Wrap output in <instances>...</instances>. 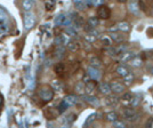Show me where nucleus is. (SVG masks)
<instances>
[{"instance_id":"nucleus-1","label":"nucleus","mask_w":153,"mask_h":128,"mask_svg":"<svg viewBox=\"0 0 153 128\" xmlns=\"http://www.w3.org/2000/svg\"><path fill=\"white\" fill-rule=\"evenodd\" d=\"M23 24H24V30L25 31H30L33 29V26L36 25V15L30 12H26L23 17Z\"/></svg>"},{"instance_id":"nucleus-2","label":"nucleus","mask_w":153,"mask_h":128,"mask_svg":"<svg viewBox=\"0 0 153 128\" xmlns=\"http://www.w3.org/2000/svg\"><path fill=\"white\" fill-rule=\"evenodd\" d=\"M55 25H62V26H68L72 24V21L69 16H66L65 14H59L55 19Z\"/></svg>"},{"instance_id":"nucleus-3","label":"nucleus","mask_w":153,"mask_h":128,"mask_svg":"<svg viewBox=\"0 0 153 128\" xmlns=\"http://www.w3.org/2000/svg\"><path fill=\"white\" fill-rule=\"evenodd\" d=\"M39 95L41 97V100H44L45 102H49L51 100H53V96H54V92L48 88V87H44L41 88L39 92Z\"/></svg>"},{"instance_id":"nucleus-4","label":"nucleus","mask_w":153,"mask_h":128,"mask_svg":"<svg viewBox=\"0 0 153 128\" xmlns=\"http://www.w3.org/2000/svg\"><path fill=\"white\" fill-rule=\"evenodd\" d=\"M111 16V12H110V8L106 6H101L97 10V17L102 19H108Z\"/></svg>"},{"instance_id":"nucleus-5","label":"nucleus","mask_w":153,"mask_h":128,"mask_svg":"<svg viewBox=\"0 0 153 128\" xmlns=\"http://www.w3.org/2000/svg\"><path fill=\"white\" fill-rule=\"evenodd\" d=\"M87 73H88V77L93 80H98L101 78V72L98 71L97 68H94V66H89L87 70Z\"/></svg>"},{"instance_id":"nucleus-6","label":"nucleus","mask_w":153,"mask_h":128,"mask_svg":"<svg viewBox=\"0 0 153 128\" xmlns=\"http://www.w3.org/2000/svg\"><path fill=\"white\" fill-rule=\"evenodd\" d=\"M63 102L66 104L68 108H70V106H73V105H76V103H78V97L74 95H68L64 97Z\"/></svg>"},{"instance_id":"nucleus-7","label":"nucleus","mask_w":153,"mask_h":128,"mask_svg":"<svg viewBox=\"0 0 153 128\" xmlns=\"http://www.w3.org/2000/svg\"><path fill=\"white\" fill-rule=\"evenodd\" d=\"M69 36H65V34H61L55 38V44L57 46H66L69 42Z\"/></svg>"},{"instance_id":"nucleus-8","label":"nucleus","mask_w":153,"mask_h":128,"mask_svg":"<svg viewBox=\"0 0 153 128\" xmlns=\"http://www.w3.org/2000/svg\"><path fill=\"white\" fill-rule=\"evenodd\" d=\"M82 100L85 101V102L89 103L90 105H95V106H97V105L100 104L98 98H97L96 96H93V95H83Z\"/></svg>"},{"instance_id":"nucleus-9","label":"nucleus","mask_w":153,"mask_h":128,"mask_svg":"<svg viewBox=\"0 0 153 128\" xmlns=\"http://www.w3.org/2000/svg\"><path fill=\"white\" fill-rule=\"evenodd\" d=\"M36 5V1L34 0H22V8L25 10V12H30L32 10V8Z\"/></svg>"},{"instance_id":"nucleus-10","label":"nucleus","mask_w":153,"mask_h":128,"mask_svg":"<svg viewBox=\"0 0 153 128\" xmlns=\"http://www.w3.org/2000/svg\"><path fill=\"white\" fill-rule=\"evenodd\" d=\"M9 32V23L7 19H0V33L6 34Z\"/></svg>"},{"instance_id":"nucleus-11","label":"nucleus","mask_w":153,"mask_h":128,"mask_svg":"<svg viewBox=\"0 0 153 128\" xmlns=\"http://www.w3.org/2000/svg\"><path fill=\"white\" fill-rule=\"evenodd\" d=\"M136 55H135L134 53H130V51H123L121 53V55H120V60H121L122 62H128V61H130L133 57H135Z\"/></svg>"},{"instance_id":"nucleus-12","label":"nucleus","mask_w":153,"mask_h":128,"mask_svg":"<svg viewBox=\"0 0 153 128\" xmlns=\"http://www.w3.org/2000/svg\"><path fill=\"white\" fill-rule=\"evenodd\" d=\"M128 9L134 14L138 13V10H140V5H138V2H137L136 0L130 1V2H129V5H128Z\"/></svg>"},{"instance_id":"nucleus-13","label":"nucleus","mask_w":153,"mask_h":128,"mask_svg":"<svg viewBox=\"0 0 153 128\" xmlns=\"http://www.w3.org/2000/svg\"><path fill=\"white\" fill-rule=\"evenodd\" d=\"M115 72H117V73H118L120 77H125L126 74H128V73H129V70H128V68L126 66V65H119V66L117 68Z\"/></svg>"},{"instance_id":"nucleus-14","label":"nucleus","mask_w":153,"mask_h":128,"mask_svg":"<svg viewBox=\"0 0 153 128\" xmlns=\"http://www.w3.org/2000/svg\"><path fill=\"white\" fill-rule=\"evenodd\" d=\"M100 90H101V93L104 94V95H108L112 90H111V86L106 83H103L100 85Z\"/></svg>"},{"instance_id":"nucleus-15","label":"nucleus","mask_w":153,"mask_h":128,"mask_svg":"<svg viewBox=\"0 0 153 128\" xmlns=\"http://www.w3.org/2000/svg\"><path fill=\"white\" fill-rule=\"evenodd\" d=\"M110 86H111V90L114 93H122V90H123V86L120 83H113Z\"/></svg>"},{"instance_id":"nucleus-16","label":"nucleus","mask_w":153,"mask_h":128,"mask_svg":"<svg viewBox=\"0 0 153 128\" xmlns=\"http://www.w3.org/2000/svg\"><path fill=\"white\" fill-rule=\"evenodd\" d=\"M117 29H118V30H120V31L126 32V31H129L130 25H129V23H128V22H120V23H118Z\"/></svg>"},{"instance_id":"nucleus-17","label":"nucleus","mask_w":153,"mask_h":128,"mask_svg":"<svg viewBox=\"0 0 153 128\" xmlns=\"http://www.w3.org/2000/svg\"><path fill=\"white\" fill-rule=\"evenodd\" d=\"M125 39H126V36L120 34V33H112L111 34V40H114L117 42H121Z\"/></svg>"},{"instance_id":"nucleus-18","label":"nucleus","mask_w":153,"mask_h":128,"mask_svg":"<svg viewBox=\"0 0 153 128\" xmlns=\"http://www.w3.org/2000/svg\"><path fill=\"white\" fill-rule=\"evenodd\" d=\"M73 4H74V6H76V9H79V10H83L85 8H86V2H85V0H73Z\"/></svg>"},{"instance_id":"nucleus-19","label":"nucleus","mask_w":153,"mask_h":128,"mask_svg":"<svg viewBox=\"0 0 153 128\" xmlns=\"http://www.w3.org/2000/svg\"><path fill=\"white\" fill-rule=\"evenodd\" d=\"M130 64H131L133 66H135V68H140V66H142V64H143V61H142L140 57L135 56V57H133L130 60Z\"/></svg>"},{"instance_id":"nucleus-20","label":"nucleus","mask_w":153,"mask_h":128,"mask_svg":"<svg viewBox=\"0 0 153 128\" xmlns=\"http://www.w3.org/2000/svg\"><path fill=\"white\" fill-rule=\"evenodd\" d=\"M65 33H66L68 36L74 37V36H76V29L72 25V24H71V25H68L66 26V29H65Z\"/></svg>"},{"instance_id":"nucleus-21","label":"nucleus","mask_w":153,"mask_h":128,"mask_svg":"<svg viewBox=\"0 0 153 128\" xmlns=\"http://www.w3.org/2000/svg\"><path fill=\"white\" fill-rule=\"evenodd\" d=\"M64 54H65V48H64V46H57L56 51H55V56L57 58H62L64 56Z\"/></svg>"},{"instance_id":"nucleus-22","label":"nucleus","mask_w":153,"mask_h":128,"mask_svg":"<svg viewBox=\"0 0 153 128\" xmlns=\"http://www.w3.org/2000/svg\"><path fill=\"white\" fill-rule=\"evenodd\" d=\"M123 78V83H126V85H131L133 83V81H134V79H135V77H134V74L133 73H128V74H126L125 77H122Z\"/></svg>"},{"instance_id":"nucleus-23","label":"nucleus","mask_w":153,"mask_h":128,"mask_svg":"<svg viewBox=\"0 0 153 128\" xmlns=\"http://www.w3.org/2000/svg\"><path fill=\"white\" fill-rule=\"evenodd\" d=\"M98 23H100L98 17L93 16V17H89V19H88V25H89L90 28H94V29H95L96 26L98 25Z\"/></svg>"},{"instance_id":"nucleus-24","label":"nucleus","mask_w":153,"mask_h":128,"mask_svg":"<svg viewBox=\"0 0 153 128\" xmlns=\"http://www.w3.org/2000/svg\"><path fill=\"white\" fill-rule=\"evenodd\" d=\"M66 46H68L69 51H76L79 49V44L76 42V41H69Z\"/></svg>"},{"instance_id":"nucleus-25","label":"nucleus","mask_w":153,"mask_h":128,"mask_svg":"<svg viewBox=\"0 0 153 128\" xmlns=\"http://www.w3.org/2000/svg\"><path fill=\"white\" fill-rule=\"evenodd\" d=\"M135 112H136V111H135L134 109H125L123 110V112H122V115H123V117H125V119L127 120L128 118H129V117H131Z\"/></svg>"},{"instance_id":"nucleus-26","label":"nucleus","mask_w":153,"mask_h":128,"mask_svg":"<svg viewBox=\"0 0 153 128\" xmlns=\"http://www.w3.org/2000/svg\"><path fill=\"white\" fill-rule=\"evenodd\" d=\"M101 65H102V62L97 57L90 60V66H94V68H97V69H98V68H101Z\"/></svg>"},{"instance_id":"nucleus-27","label":"nucleus","mask_w":153,"mask_h":128,"mask_svg":"<svg viewBox=\"0 0 153 128\" xmlns=\"http://www.w3.org/2000/svg\"><path fill=\"white\" fill-rule=\"evenodd\" d=\"M74 119H76V115H69L65 119H64V125L70 126L71 124L74 121Z\"/></svg>"},{"instance_id":"nucleus-28","label":"nucleus","mask_w":153,"mask_h":128,"mask_svg":"<svg viewBox=\"0 0 153 128\" xmlns=\"http://www.w3.org/2000/svg\"><path fill=\"white\" fill-rule=\"evenodd\" d=\"M106 119H108V121L113 122L118 119V115H117L115 112H110V113H108V115H106Z\"/></svg>"},{"instance_id":"nucleus-29","label":"nucleus","mask_w":153,"mask_h":128,"mask_svg":"<svg viewBox=\"0 0 153 128\" xmlns=\"http://www.w3.org/2000/svg\"><path fill=\"white\" fill-rule=\"evenodd\" d=\"M95 118H96V115L94 113V115H90L88 118H87V120L85 121V127H88L89 125H91V122L95 120Z\"/></svg>"},{"instance_id":"nucleus-30","label":"nucleus","mask_w":153,"mask_h":128,"mask_svg":"<svg viewBox=\"0 0 153 128\" xmlns=\"http://www.w3.org/2000/svg\"><path fill=\"white\" fill-rule=\"evenodd\" d=\"M76 93H79V94H83V92H85V85H83V83H76Z\"/></svg>"},{"instance_id":"nucleus-31","label":"nucleus","mask_w":153,"mask_h":128,"mask_svg":"<svg viewBox=\"0 0 153 128\" xmlns=\"http://www.w3.org/2000/svg\"><path fill=\"white\" fill-rule=\"evenodd\" d=\"M140 119V115L137 113V112H135L134 115H131V117H129L127 119V121H129V122H136L137 120Z\"/></svg>"},{"instance_id":"nucleus-32","label":"nucleus","mask_w":153,"mask_h":128,"mask_svg":"<svg viewBox=\"0 0 153 128\" xmlns=\"http://www.w3.org/2000/svg\"><path fill=\"white\" fill-rule=\"evenodd\" d=\"M121 100H123V101H131L133 100V94L131 93H125V94H122V97Z\"/></svg>"},{"instance_id":"nucleus-33","label":"nucleus","mask_w":153,"mask_h":128,"mask_svg":"<svg viewBox=\"0 0 153 128\" xmlns=\"http://www.w3.org/2000/svg\"><path fill=\"white\" fill-rule=\"evenodd\" d=\"M102 42L103 45L106 46V47H110V46L112 45V40H111V38H108V37H104L102 39Z\"/></svg>"},{"instance_id":"nucleus-34","label":"nucleus","mask_w":153,"mask_h":128,"mask_svg":"<svg viewBox=\"0 0 153 128\" xmlns=\"http://www.w3.org/2000/svg\"><path fill=\"white\" fill-rule=\"evenodd\" d=\"M0 19H7L8 21V15H7L6 10L1 7H0Z\"/></svg>"},{"instance_id":"nucleus-35","label":"nucleus","mask_w":153,"mask_h":128,"mask_svg":"<svg viewBox=\"0 0 153 128\" xmlns=\"http://www.w3.org/2000/svg\"><path fill=\"white\" fill-rule=\"evenodd\" d=\"M66 109H68L66 104H65V103H64L63 101H62V103H61V104L58 105V112H59V113H62V112H64V111H65Z\"/></svg>"},{"instance_id":"nucleus-36","label":"nucleus","mask_w":153,"mask_h":128,"mask_svg":"<svg viewBox=\"0 0 153 128\" xmlns=\"http://www.w3.org/2000/svg\"><path fill=\"white\" fill-rule=\"evenodd\" d=\"M140 97H136V98H133L131 100V106L133 108H136L138 104H140Z\"/></svg>"},{"instance_id":"nucleus-37","label":"nucleus","mask_w":153,"mask_h":128,"mask_svg":"<svg viewBox=\"0 0 153 128\" xmlns=\"http://www.w3.org/2000/svg\"><path fill=\"white\" fill-rule=\"evenodd\" d=\"M113 126L114 127H125V122L123 121H120V120H115V121H113Z\"/></svg>"},{"instance_id":"nucleus-38","label":"nucleus","mask_w":153,"mask_h":128,"mask_svg":"<svg viewBox=\"0 0 153 128\" xmlns=\"http://www.w3.org/2000/svg\"><path fill=\"white\" fill-rule=\"evenodd\" d=\"M108 103L111 104V105L117 104V103H118V98H117V97H110V98H108Z\"/></svg>"},{"instance_id":"nucleus-39","label":"nucleus","mask_w":153,"mask_h":128,"mask_svg":"<svg viewBox=\"0 0 153 128\" xmlns=\"http://www.w3.org/2000/svg\"><path fill=\"white\" fill-rule=\"evenodd\" d=\"M108 53L110 56H115V55H118V53H117V49H115V48H110V49L108 51Z\"/></svg>"},{"instance_id":"nucleus-40","label":"nucleus","mask_w":153,"mask_h":128,"mask_svg":"<svg viewBox=\"0 0 153 128\" xmlns=\"http://www.w3.org/2000/svg\"><path fill=\"white\" fill-rule=\"evenodd\" d=\"M53 86H54L56 89H62V85L59 83H57V81H54V83H53Z\"/></svg>"},{"instance_id":"nucleus-41","label":"nucleus","mask_w":153,"mask_h":128,"mask_svg":"<svg viewBox=\"0 0 153 128\" xmlns=\"http://www.w3.org/2000/svg\"><path fill=\"white\" fill-rule=\"evenodd\" d=\"M91 2H93L94 6H97V5H101L102 4L103 0H91Z\"/></svg>"},{"instance_id":"nucleus-42","label":"nucleus","mask_w":153,"mask_h":128,"mask_svg":"<svg viewBox=\"0 0 153 128\" xmlns=\"http://www.w3.org/2000/svg\"><path fill=\"white\" fill-rule=\"evenodd\" d=\"M62 70H63V65H62V64H59V65L56 66V71H57V72H59V71H62Z\"/></svg>"},{"instance_id":"nucleus-43","label":"nucleus","mask_w":153,"mask_h":128,"mask_svg":"<svg viewBox=\"0 0 153 128\" xmlns=\"http://www.w3.org/2000/svg\"><path fill=\"white\" fill-rule=\"evenodd\" d=\"M152 125H153V118L151 119V121L149 120V121L146 122V126H152Z\"/></svg>"},{"instance_id":"nucleus-44","label":"nucleus","mask_w":153,"mask_h":128,"mask_svg":"<svg viewBox=\"0 0 153 128\" xmlns=\"http://www.w3.org/2000/svg\"><path fill=\"white\" fill-rule=\"evenodd\" d=\"M149 71H150V73L153 76V65H151V66H149Z\"/></svg>"},{"instance_id":"nucleus-45","label":"nucleus","mask_w":153,"mask_h":128,"mask_svg":"<svg viewBox=\"0 0 153 128\" xmlns=\"http://www.w3.org/2000/svg\"><path fill=\"white\" fill-rule=\"evenodd\" d=\"M119 2H125V1H127V0H118Z\"/></svg>"},{"instance_id":"nucleus-46","label":"nucleus","mask_w":153,"mask_h":128,"mask_svg":"<svg viewBox=\"0 0 153 128\" xmlns=\"http://www.w3.org/2000/svg\"><path fill=\"white\" fill-rule=\"evenodd\" d=\"M152 14H153V6H152Z\"/></svg>"}]
</instances>
